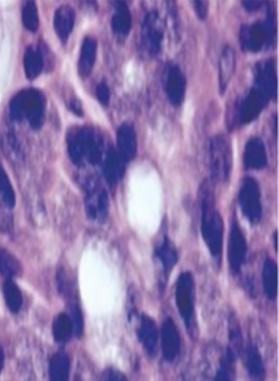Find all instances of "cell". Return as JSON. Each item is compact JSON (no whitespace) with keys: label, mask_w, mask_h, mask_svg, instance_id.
Returning <instances> with one entry per match:
<instances>
[{"label":"cell","mask_w":279,"mask_h":381,"mask_svg":"<svg viewBox=\"0 0 279 381\" xmlns=\"http://www.w3.org/2000/svg\"><path fill=\"white\" fill-rule=\"evenodd\" d=\"M200 231L211 256L218 262L223 253L224 225L216 208L215 195L210 185L204 182L200 188Z\"/></svg>","instance_id":"cell-1"},{"label":"cell","mask_w":279,"mask_h":381,"mask_svg":"<svg viewBox=\"0 0 279 381\" xmlns=\"http://www.w3.org/2000/svg\"><path fill=\"white\" fill-rule=\"evenodd\" d=\"M12 116L17 120L26 119L34 129H39L44 121L45 99L36 89L21 91L12 102Z\"/></svg>","instance_id":"cell-2"},{"label":"cell","mask_w":279,"mask_h":381,"mask_svg":"<svg viewBox=\"0 0 279 381\" xmlns=\"http://www.w3.org/2000/svg\"><path fill=\"white\" fill-rule=\"evenodd\" d=\"M68 148L70 157L75 164H81L85 157L91 164H96L102 157L103 142L92 128H84L70 137Z\"/></svg>","instance_id":"cell-3"},{"label":"cell","mask_w":279,"mask_h":381,"mask_svg":"<svg viewBox=\"0 0 279 381\" xmlns=\"http://www.w3.org/2000/svg\"><path fill=\"white\" fill-rule=\"evenodd\" d=\"M233 154L229 141L219 135L211 141L210 168L211 178L215 182H227L232 170Z\"/></svg>","instance_id":"cell-4"},{"label":"cell","mask_w":279,"mask_h":381,"mask_svg":"<svg viewBox=\"0 0 279 381\" xmlns=\"http://www.w3.org/2000/svg\"><path fill=\"white\" fill-rule=\"evenodd\" d=\"M273 33L271 17H268L264 22L244 26L240 31V46L246 51L257 52L272 43Z\"/></svg>","instance_id":"cell-5"},{"label":"cell","mask_w":279,"mask_h":381,"mask_svg":"<svg viewBox=\"0 0 279 381\" xmlns=\"http://www.w3.org/2000/svg\"><path fill=\"white\" fill-rule=\"evenodd\" d=\"M238 202L240 211L249 222L256 224L261 222L262 217V194L256 179L251 177L244 179L239 190Z\"/></svg>","instance_id":"cell-6"},{"label":"cell","mask_w":279,"mask_h":381,"mask_svg":"<svg viewBox=\"0 0 279 381\" xmlns=\"http://www.w3.org/2000/svg\"><path fill=\"white\" fill-rule=\"evenodd\" d=\"M195 280L190 272L182 273L177 281L175 300L180 316L188 329L193 325L195 317Z\"/></svg>","instance_id":"cell-7"},{"label":"cell","mask_w":279,"mask_h":381,"mask_svg":"<svg viewBox=\"0 0 279 381\" xmlns=\"http://www.w3.org/2000/svg\"><path fill=\"white\" fill-rule=\"evenodd\" d=\"M272 98L271 94L254 85L240 104L238 112L240 122L246 125L254 121Z\"/></svg>","instance_id":"cell-8"},{"label":"cell","mask_w":279,"mask_h":381,"mask_svg":"<svg viewBox=\"0 0 279 381\" xmlns=\"http://www.w3.org/2000/svg\"><path fill=\"white\" fill-rule=\"evenodd\" d=\"M247 243L246 237L240 228L236 219L231 226L228 244V260L231 270L234 273L242 271L247 260Z\"/></svg>","instance_id":"cell-9"},{"label":"cell","mask_w":279,"mask_h":381,"mask_svg":"<svg viewBox=\"0 0 279 381\" xmlns=\"http://www.w3.org/2000/svg\"><path fill=\"white\" fill-rule=\"evenodd\" d=\"M143 41L146 49L152 55H157L161 49L163 40V28L159 13L149 12L143 23Z\"/></svg>","instance_id":"cell-10"},{"label":"cell","mask_w":279,"mask_h":381,"mask_svg":"<svg viewBox=\"0 0 279 381\" xmlns=\"http://www.w3.org/2000/svg\"><path fill=\"white\" fill-rule=\"evenodd\" d=\"M86 212L92 219H104L108 213L109 201L107 193L95 182L86 185Z\"/></svg>","instance_id":"cell-11"},{"label":"cell","mask_w":279,"mask_h":381,"mask_svg":"<svg viewBox=\"0 0 279 381\" xmlns=\"http://www.w3.org/2000/svg\"><path fill=\"white\" fill-rule=\"evenodd\" d=\"M161 342L163 357L168 362L175 361L180 351V337L174 320L166 318L162 323Z\"/></svg>","instance_id":"cell-12"},{"label":"cell","mask_w":279,"mask_h":381,"mask_svg":"<svg viewBox=\"0 0 279 381\" xmlns=\"http://www.w3.org/2000/svg\"><path fill=\"white\" fill-rule=\"evenodd\" d=\"M165 90L173 106H179L184 101L186 92V79L184 73L177 65L171 66L167 70Z\"/></svg>","instance_id":"cell-13"},{"label":"cell","mask_w":279,"mask_h":381,"mask_svg":"<svg viewBox=\"0 0 279 381\" xmlns=\"http://www.w3.org/2000/svg\"><path fill=\"white\" fill-rule=\"evenodd\" d=\"M245 168L262 170L267 165V154L264 141L258 137L250 139L245 146L244 154Z\"/></svg>","instance_id":"cell-14"},{"label":"cell","mask_w":279,"mask_h":381,"mask_svg":"<svg viewBox=\"0 0 279 381\" xmlns=\"http://www.w3.org/2000/svg\"><path fill=\"white\" fill-rule=\"evenodd\" d=\"M118 153L124 162L132 160L137 154L136 132L129 123H124L117 132Z\"/></svg>","instance_id":"cell-15"},{"label":"cell","mask_w":279,"mask_h":381,"mask_svg":"<svg viewBox=\"0 0 279 381\" xmlns=\"http://www.w3.org/2000/svg\"><path fill=\"white\" fill-rule=\"evenodd\" d=\"M139 337L148 354L151 357H155L157 351L159 332L155 321L151 318L142 315Z\"/></svg>","instance_id":"cell-16"},{"label":"cell","mask_w":279,"mask_h":381,"mask_svg":"<svg viewBox=\"0 0 279 381\" xmlns=\"http://www.w3.org/2000/svg\"><path fill=\"white\" fill-rule=\"evenodd\" d=\"M255 85L271 94L276 92L277 81L273 61L266 60L258 63L256 66Z\"/></svg>","instance_id":"cell-17"},{"label":"cell","mask_w":279,"mask_h":381,"mask_svg":"<svg viewBox=\"0 0 279 381\" xmlns=\"http://www.w3.org/2000/svg\"><path fill=\"white\" fill-rule=\"evenodd\" d=\"M155 255L159 260L163 274L169 275L177 265L179 257L176 246L167 236L157 246Z\"/></svg>","instance_id":"cell-18"},{"label":"cell","mask_w":279,"mask_h":381,"mask_svg":"<svg viewBox=\"0 0 279 381\" xmlns=\"http://www.w3.org/2000/svg\"><path fill=\"white\" fill-rule=\"evenodd\" d=\"M75 21V14L70 6H62L57 8L54 17L55 32L63 42H66L73 32Z\"/></svg>","instance_id":"cell-19"},{"label":"cell","mask_w":279,"mask_h":381,"mask_svg":"<svg viewBox=\"0 0 279 381\" xmlns=\"http://www.w3.org/2000/svg\"><path fill=\"white\" fill-rule=\"evenodd\" d=\"M236 68V55L232 47L226 46L219 61L220 91L224 93L230 82Z\"/></svg>","instance_id":"cell-20"},{"label":"cell","mask_w":279,"mask_h":381,"mask_svg":"<svg viewBox=\"0 0 279 381\" xmlns=\"http://www.w3.org/2000/svg\"><path fill=\"white\" fill-rule=\"evenodd\" d=\"M125 162L119 155L118 151L111 148L106 155L104 161V175L110 187L117 184L124 173Z\"/></svg>","instance_id":"cell-21"},{"label":"cell","mask_w":279,"mask_h":381,"mask_svg":"<svg viewBox=\"0 0 279 381\" xmlns=\"http://www.w3.org/2000/svg\"><path fill=\"white\" fill-rule=\"evenodd\" d=\"M97 43L93 37H86L84 41L79 61V72L82 78H88L94 68Z\"/></svg>","instance_id":"cell-22"},{"label":"cell","mask_w":279,"mask_h":381,"mask_svg":"<svg viewBox=\"0 0 279 381\" xmlns=\"http://www.w3.org/2000/svg\"><path fill=\"white\" fill-rule=\"evenodd\" d=\"M245 365L248 373L255 381H264L266 369L261 353L253 344L247 346L245 351Z\"/></svg>","instance_id":"cell-23"},{"label":"cell","mask_w":279,"mask_h":381,"mask_svg":"<svg viewBox=\"0 0 279 381\" xmlns=\"http://www.w3.org/2000/svg\"><path fill=\"white\" fill-rule=\"evenodd\" d=\"M264 291L269 300H274L278 294V266L272 259L267 258L263 265Z\"/></svg>","instance_id":"cell-24"},{"label":"cell","mask_w":279,"mask_h":381,"mask_svg":"<svg viewBox=\"0 0 279 381\" xmlns=\"http://www.w3.org/2000/svg\"><path fill=\"white\" fill-rule=\"evenodd\" d=\"M113 30L121 35H127L131 28L132 17L126 3L117 2L111 21Z\"/></svg>","instance_id":"cell-25"},{"label":"cell","mask_w":279,"mask_h":381,"mask_svg":"<svg viewBox=\"0 0 279 381\" xmlns=\"http://www.w3.org/2000/svg\"><path fill=\"white\" fill-rule=\"evenodd\" d=\"M24 69L28 79H35L41 73L44 68L43 55L31 47L27 48L24 55Z\"/></svg>","instance_id":"cell-26"},{"label":"cell","mask_w":279,"mask_h":381,"mask_svg":"<svg viewBox=\"0 0 279 381\" xmlns=\"http://www.w3.org/2000/svg\"><path fill=\"white\" fill-rule=\"evenodd\" d=\"M50 381H69L70 360L63 352L55 354L50 365Z\"/></svg>","instance_id":"cell-27"},{"label":"cell","mask_w":279,"mask_h":381,"mask_svg":"<svg viewBox=\"0 0 279 381\" xmlns=\"http://www.w3.org/2000/svg\"><path fill=\"white\" fill-rule=\"evenodd\" d=\"M3 296L9 311L17 313L21 311L23 304L22 293L12 280H6L3 287Z\"/></svg>","instance_id":"cell-28"},{"label":"cell","mask_w":279,"mask_h":381,"mask_svg":"<svg viewBox=\"0 0 279 381\" xmlns=\"http://www.w3.org/2000/svg\"><path fill=\"white\" fill-rule=\"evenodd\" d=\"M21 273V264L16 257L6 249L0 250V273L7 280H12Z\"/></svg>","instance_id":"cell-29"},{"label":"cell","mask_w":279,"mask_h":381,"mask_svg":"<svg viewBox=\"0 0 279 381\" xmlns=\"http://www.w3.org/2000/svg\"><path fill=\"white\" fill-rule=\"evenodd\" d=\"M74 331L71 318L65 313L57 315L53 322V336L57 342H66L71 338Z\"/></svg>","instance_id":"cell-30"},{"label":"cell","mask_w":279,"mask_h":381,"mask_svg":"<svg viewBox=\"0 0 279 381\" xmlns=\"http://www.w3.org/2000/svg\"><path fill=\"white\" fill-rule=\"evenodd\" d=\"M0 199L6 207L9 208L15 207L16 204L15 190L1 166H0Z\"/></svg>","instance_id":"cell-31"},{"label":"cell","mask_w":279,"mask_h":381,"mask_svg":"<svg viewBox=\"0 0 279 381\" xmlns=\"http://www.w3.org/2000/svg\"><path fill=\"white\" fill-rule=\"evenodd\" d=\"M22 20L28 31L35 32L39 26V14L37 5L33 1L26 2L23 8Z\"/></svg>","instance_id":"cell-32"},{"label":"cell","mask_w":279,"mask_h":381,"mask_svg":"<svg viewBox=\"0 0 279 381\" xmlns=\"http://www.w3.org/2000/svg\"><path fill=\"white\" fill-rule=\"evenodd\" d=\"M73 329L75 333V335L78 337H80L82 335L83 328H84V320L82 317V313L80 309L75 306L72 307V318H71Z\"/></svg>","instance_id":"cell-33"},{"label":"cell","mask_w":279,"mask_h":381,"mask_svg":"<svg viewBox=\"0 0 279 381\" xmlns=\"http://www.w3.org/2000/svg\"><path fill=\"white\" fill-rule=\"evenodd\" d=\"M96 95L98 100L104 106H108L110 100V92L107 85L100 84L96 88Z\"/></svg>","instance_id":"cell-34"},{"label":"cell","mask_w":279,"mask_h":381,"mask_svg":"<svg viewBox=\"0 0 279 381\" xmlns=\"http://www.w3.org/2000/svg\"><path fill=\"white\" fill-rule=\"evenodd\" d=\"M104 378L106 381H128L127 377L122 371L114 369L106 370Z\"/></svg>","instance_id":"cell-35"},{"label":"cell","mask_w":279,"mask_h":381,"mask_svg":"<svg viewBox=\"0 0 279 381\" xmlns=\"http://www.w3.org/2000/svg\"><path fill=\"white\" fill-rule=\"evenodd\" d=\"M215 381H232L229 371V361H224L218 371Z\"/></svg>","instance_id":"cell-36"},{"label":"cell","mask_w":279,"mask_h":381,"mask_svg":"<svg viewBox=\"0 0 279 381\" xmlns=\"http://www.w3.org/2000/svg\"><path fill=\"white\" fill-rule=\"evenodd\" d=\"M195 12L201 20H204L207 15V5L204 1H197L194 3Z\"/></svg>","instance_id":"cell-37"},{"label":"cell","mask_w":279,"mask_h":381,"mask_svg":"<svg viewBox=\"0 0 279 381\" xmlns=\"http://www.w3.org/2000/svg\"><path fill=\"white\" fill-rule=\"evenodd\" d=\"M262 4L263 3L262 2H256V1L243 2L244 7L249 12H256L258 10V9L262 7Z\"/></svg>","instance_id":"cell-38"},{"label":"cell","mask_w":279,"mask_h":381,"mask_svg":"<svg viewBox=\"0 0 279 381\" xmlns=\"http://www.w3.org/2000/svg\"><path fill=\"white\" fill-rule=\"evenodd\" d=\"M4 362H5V355L3 349L1 346H0V373H2L3 367H4Z\"/></svg>","instance_id":"cell-39"}]
</instances>
